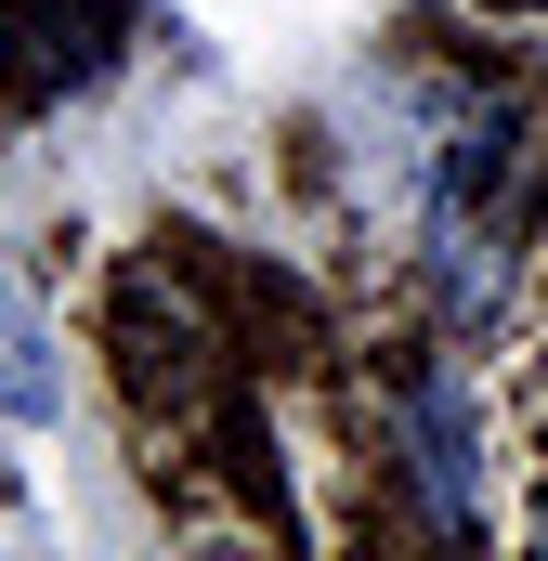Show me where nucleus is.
<instances>
[{
    "label": "nucleus",
    "mask_w": 548,
    "mask_h": 561,
    "mask_svg": "<svg viewBox=\"0 0 548 561\" xmlns=\"http://www.w3.org/2000/svg\"><path fill=\"white\" fill-rule=\"evenodd\" d=\"M0 419H66V353H53V313L0 275Z\"/></svg>",
    "instance_id": "3"
},
{
    "label": "nucleus",
    "mask_w": 548,
    "mask_h": 561,
    "mask_svg": "<svg viewBox=\"0 0 548 561\" xmlns=\"http://www.w3.org/2000/svg\"><path fill=\"white\" fill-rule=\"evenodd\" d=\"M118 26H132V0H0V79H13V105H53V92L105 79Z\"/></svg>",
    "instance_id": "2"
},
{
    "label": "nucleus",
    "mask_w": 548,
    "mask_h": 561,
    "mask_svg": "<svg viewBox=\"0 0 548 561\" xmlns=\"http://www.w3.org/2000/svg\"><path fill=\"white\" fill-rule=\"evenodd\" d=\"M510 13H548V0H510Z\"/></svg>",
    "instance_id": "4"
},
{
    "label": "nucleus",
    "mask_w": 548,
    "mask_h": 561,
    "mask_svg": "<svg viewBox=\"0 0 548 561\" xmlns=\"http://www.w3.org/2000/svg\"><path fill=\"white\" fill-rule=\"evenodd\" d=\"M392 444H406V483L431 510V536H483V392L457 353H418L406 392H392Z\"/></svg>",
    "instance_id": "1"
}]
</instances>
